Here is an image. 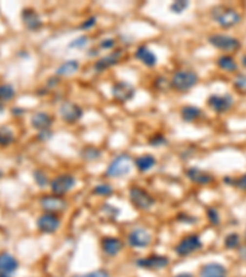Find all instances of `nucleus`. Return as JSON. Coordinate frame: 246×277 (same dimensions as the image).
<instances>
[{
    "mask_svg": "<svg viewBox=\"0 0 246 277\" xmlns=\"http://www.w3.org/2000/svg\"><path fill=\"white\" fill-rule=\"evenodd\" d=\"M217 65L226 73H234L238 70V63L234 59V57L229 56V54L219 57L218 61H217Z\"/></svg>",
    "mask_w": 246,
    "mask_h": 277,
    "instance_id": "nucleus-26",
    "label": "nucleus"
},
{
    "mask_svg": "<svg viewBox=\"0 0 246 277\" xmlns=\"http://www.w3.org/2000/svg\"><path fill=\"white\" fill-rule=\"evenodd\" d=\"M121 57H122V51H121V49L102 57V58H100L99 61H96L95 65H94V67H95V70L100 73L103 72V70L108 69V68L113 67V65H116L118 62H120Z\"/></svg>",
    "mask_w": 246,
    "mask_h": 277,
    "instance_id": "nucleus-18",
    "label": "nucleus"
},
{
    "mask_svg": "<svg viewBox=\"0 0 246 277\" xmlns=\"http://www.w3.org/2000/svg\"><path fill=\"white\" fill-rule=\"evenodd\" d=\"M241 63H243L244 67H246V54L243 57V59H241Z\"/></svg>",
    "mask_w": 246,
    "mask_h": 277,
    "instance_id": "nucleus-47",
    "label": "nucleus"
},
{
    "mask_svg": "<svg viewBox=\"0 0 246 277\" xmlns=\"http://www.w3.org/2000/svg\"><path fill=\"white\" fill-rule=\"evenodd\" d=\"M208 41L213 47L223 52H236L241 47L240 41L238 39L224 34L210 35L208 37Z\"/></svg>",
    "mask_w": 246,
    "mask_h": 277,
    "instance_id": "nucleus-6",
    "label": "nucleus"
},
{
    "mask_svg": "<svg viewBox=\"0 0 246 277\" xmlns=\"http://www.w3.org/2000/svg\"><path fill=\"white\" fill-rule=\"evenodd\" d=\"M19 267V262L13 255L9 253H1L0 254V271L6 275L15 272Z\"/></svg>",
    "mask_w": 246,
    "mask_h": 277,
    "instance_id": "nucleus-22",
    "label": "nucleus"
},
{
    "mask_svg": "<svg viewBox=\"0 0 246 277\" xmlns=\"http://www.w3.org/2000/svg\"><path fill=\"white\" fill-rule=\"evenodd\" d=\"M59 113H61L62 120L64 122L73 125V123H77L82 117L84 112H82V108L78 104L64 101L59 106Z\"/></svg>",
    "mask_w": 246,
    "mask_h": 277,
    "instance_id": "nucleus-11",
    "label": "nucleus"
},
{
    "mask_svg": "<svg viewBox=\"0 0 246 277\" xmlns=\"http://www.w3.org/2000/svg\"><path fill=\"white\" fill-rule=\"evenodd\" d=\"M224 182L228 185H233V186H235L236 189H239V190L241 191H246V174L241 175L239 179H235V180H229V177H226L224 179Z\"/></svg>",
    "mask_w": 246,
    "mask_h": 277,
    "instance_id": "nucleus-33",
    "label": "nucleus"
},
{
    "mask_svg": "<svg viewBox=\"0 0 246 277\" xmlns=\"http://www.w3.org/2000/svg\"><path fill=\"white\" fill-rule=\"evenodd\" d=\"M200 277H228V270L218 262H209L201 269Z\"/></svg>",
    "mask_w": 246,
    "mask_h": 277,
    "instance_id": "nucleus-19",
    "label": "nucleus"
},
{
    "mask_svg": "<svg viewBox=\"0 0 246 277\" xmlns=\"http://www.w3.org/2000/svg\"><path fill=\"white\" fill-rule=\"evenodd\" d=\"M129 201H131L132 206L139 211H148L153 207L155 203L153 196L144 189L138 188V186H132L129 189Z\"/></svg>",
    "mask_w": 246,
    "mask_h": 277,
    "instance_id": "nucleus-4",
    "label": "nucleus"
},
{
    "mask_svg": "<svg viewBox=\"0 0 246 277\" xmlns=\"http://www.w3.org/2000/svg\"><path fill=\"white\" fill-rule=\"evenodd\" d=\"M14 141H15L14 132L11 131L9 127H1V128H0V146H10Z\"/></svg>",
    "mask_w": 246,
    "mask_h": 277,
    "instance_id": "nucleus-27",
    "label": "nucleus"
},
{
    "mask_svg": "<svg viewBox=\"0 0 246 277\" xmlns=\"http://www.w3.org/2000/svg\"><path fill=\"white\" fill-rule=\"evenodd\" d=\"M15 96V90L10 84L0 85V103L1 101H10Z\"/></svg>",
    "mask_w": 246,
    "mask_h": 277,
    "instance_id": "nucleus-30",
    "label": "nucleus"
},
{
    "mask_svg": "<svg viewBox=\"0 0 246 277\" xmlns=\"http://www.w3.org/2000/svg\"><path fill=\"white\" fill-rule=\"evenodd\" d=\"M21 19L25 27L30 31H37L42 27V20L39 14L31 8L23 9L21 13Z\"/></svg>",
    "mask_w": 246,
    "mask_h": 277,
    "instance_id": "nucleus-15",
    "label": "nucleus"
},
{
    "mask_svg": "<svg viewBox=\"0 0 246 277\" xmlns=\"http://www.w3.org/2000/svg\"><path fill=\"white\" fill-rule=\"evenodd\" d=\"M166 143H167L166 137L163 136V134H155V136H153L150 139H149V144L153 147L165 146Z\"/></svg>",
    "mask_w": 246,
    "mask_h": 277,
    "instance_id": "nucleus-38",
    "label": "nucleus"
},
{
    "mask_svg": "<svg viewBox=\"0 0 246 277\" xmlns=\"http://www.w3.org/2000/svg\"><path fill=\"white\" fill-rule=\"evenodd\" d=\"M92 192L98 196H103V197H107V196L112 195L113 193V188L108 184H99L96 185Z\"/></svg>",
    "mask_w": 246,
    "mask_h": 277,
    "instance_id": "nucleus-32",
    "label": "nucleus"
},
{
    "mask_svg": "<svg viewBox=\"0 0 246 277\" xmlns=\"http://www.w3.org/2000/svg\"><path fill=\"white\" fill-rule=\"evenodd\" d=\"M239 256L246 262V246H239Z\"/></svg>",
    "mask_w": 246,
    "mask_h": 277,
    "instance_id": "nucleus-45",
    "label": "nucleus"
},
{
    "mask_svg": "<svg viewBox=\"0 0 246 277\" xmlns=\"http://www.w3.org/2000/svg\"><path fill=\"white\" fill-rule=\"evenodd\" d=\"M134 165L141 172H146L157 165V159L151 154H143L134 160Z\"/></svg>",
    "mask_w": 246,
    "mask_h": 277,
    "instance_id": "nucleus-24",
    "label": "nucleus"
},
{
    "mask_svg": "<svg viewBox=\"0 0 246 277\" xmlns=\"http://www.w3.org/2000/svg\"><path fill=\"white\" fill-rule=\"evenodd\" d=\"M61 227V218L56 213H43L37 219V228L44 234H52Z\"/></svg>",
    "mask_w": 246,
    "mask_h": 277,
    "instance_id": "nucleus-14",
    "label": "nucleus"
},
{
    "mask_svg": "<svg viewBox=\"0 0 246 277\" xmlns=\"http://www.w3.org/2000/svg\"><path fill=\"white\" fill-rule=\"evenodd\" d=\"M82 157L86 162H92V160H96L101 157V151L95 147H86L82 150Z\"/></svg>",
    "mask_w": 246,
    "mask_h": 277,
    "instance_id": "nucleus-29",
    "label": "nucleus"
},
{
    "mask_svg": "<svg viewBox=\"0 0 246 277\" xmlns=\"http://www.w3.org/2000/svg\"><path fill=\"white\" fill-rule=\"evenodd\" d=\"M89 43V37L82 35V36L77 37L75 40H73L69 43V48H77V49H82L87 46Z\"/></svg>",
    "mask_w": 246,
    "mask_h": 277,
    "instance_id": "nucleus-36",
    "label": "nucleus"
},
{
    "mask_svg": "<svg viewBox=\"0 0 246 277\" xmlns=\"http://www.w3.org/2000/svg\"><path fill=\"white\" fill-rule=\"evenodd\" d=\"M3 110H4V106H3V104L0 103V113L3 112Z\"/></svg>",
    "mask_w": 246,
    "mask_h": 277,
    "instance_id": "nucleus-49",
    "label": "nucleus"
},
{
    "mask_svg": "<svg viewBox=\"0 0 246 277\" xmlns=\"http://www.w3.org/2000/svg\"><path fill=\"white\" fill-rule=\"evenodd\" d=\"M203 116L202 110L197 106L193 105H186L181 108V118L184 122L191 123L197 121L198 118H201Z\"/></svg>",
    "mask_w": 246,
    "mask_h": 277,
    "instance_id": "nucleus-23",
    "label": "nucleus"
},
{
    "mask_svg": "<svg viewBox=\"0 0 246 277\" xmlns=\"http://www.w3.org/2000/svg\"><path fill=\"white\" fill-rule=\"evenodd\" d=\"M198 80H200V78H198V74L195 70H177L172 75L170 85H171L172 89L179 92H188L197 85Z\"/></svg>",
    "mask_w": 246,
    "mask_h": 277,
    "instance_id": "nucleus-2",
    "label": "nucleus"
},
{
    "mask_svg": "<svg viewBox=\"0 0 246 277\" xmlns=\"http://www.w3.org/2000/svg\"><path fill=\"white\" fill-rule=\"evenodd\" d=\"M34 177L36 184L39 185V186H41V188H44V186H47V185L49 184L48 176H47V174L43 170H36V171L34 172Z\"/></svg>",
    "mask_w": 246,
    "mask_h": 277,
    "instance_id": "nucleus-35",
    "label": "nucleus"
},
{
    "mask_svg": "<svg viewBox=\"0 0 246 277\" xmlns=\"http://www.w3.org/2000/svg\"><path fill=\"white\" fill-rule=\"evenodd\" d=\"M245 241H246V233H245Z\"/></svg>",
    "mask_w": 246,
    "mask_h": 277,
    "instance_id": "nucleus-50",
    "label": "nucleus"
},
{
    "mask_svg": "<svg viewBox=\"0 0 246 277\" xmlns=\"http://www.w3.org/2000/svg\"><path fill=\"white\" fill-rule=\"evenodd\" d=\"M174 277H193V275L190 274V272H181V274L175 275Z\"/></svg>",
    "mask_w": 246,
    "mask_h": 277,
    "instance_id": "nucleus-46",
    "label": "nucleus"
},
{
    "mask_svg": "<svg viewBox=\"0 0 246 277\" xmlns=\"http://www.w3.org/2000/svg\"><path fill=\"white\" fill-rule=\"evenodd\" d=\"M101 249L108 256H116L123 249V243L116 236H105L101 240Z\"/></svg>",
    "mask_w": 246,
    "mask_h": 277,
    "instance_id": "nucleus-16",
    "label": "nucleus"
},
{
    "mask_svg": "<svg viewBox=\"0 0 246 277\" xmlns=\"http://www.w3.org/2000/svg\"><path fill=\"white\" fill-rule=\"evenodd\" d=\"M111 92H112L113 99L117 103L126 104L133 100V98L136 96V87L131 83L120 80V82H116L112 85V91Z\"/></svg>",
    "mask_w": 246,
    "mask_h": 277,
    "instance_id": "nucleus-7",
    "label": "nucleus"
},
{
    "mask_svg": "<svg viewBox=\"0 0 246 277\" xmlns=\"http://www.w3.org/2000/svg\"><path fill=\"white\" fill-rule=\"evenodd\" d=\"M116 44V41L113 39H105L102 40V41L100 42V48H103V49H112L113 47H115Z\"/></svg>",
    "mask_w": 246,
    "mask_h": 277,
    "instance_id": "nucleus-42",
    "label": "nucleus"
},
{
    "mask_svg": "<svg viewBox=\"0 0 246 277\" xmlns=\"http://www.w3.org/2000/svg\"><path fill=\"white\" fill-rule=\"evenodd\" d=\"M187 8H188V1H184V0H177V1H174V3L170 5V11L176 14V15H179V14L184 13Z\"/></svg>",
    "mask_w": 246,
    "mask_h": 277,
    "instance_id": "nucleus-34",
    "label": "nucleus"
},
{
    "mask_svg": "<svg viewBox=\"0 0 246 277\" xmlns=\"http://www.w3.org/2000/svg\"><path fill=\"white\" fill-rule=\"evenodd\" d=\"M208 107L212 108L215 113H226L231 110L234 106V99L233 96L229 94H223V95H210L207 100Z\"/></svg>",
    "mask_w": 246,
    "mask_h": 277,
    "instance_id": "nucleus-9",
    "label": "nucleus"
},
{
    "mask_svg": "<svg viewBox=\"0 0 246 277\" xmlns=\"http://www.w3.org/2000/svg\"><path fill=\"white\" fill-rule=\"evenodd\" d=\"M73 277H111V275L106 270H96V271L87 272V274L74 275Z\"/></svg>",
    "mask_w": 246,
    "mask_h": 277,
    "instance_id": "nucleus-39",
    "label": "nucleus"
},
{
    "mask_svg": "<svg viewBox=\"0 0 246 277\" xmlns=\"http://www.w3.org/2000/svg\"><path fill=\"white\" fill-rule=\"evenodd\" d=\"M233 86L239 94L246 95V74H244V73L236 74L233 79Z\"/></svg>",
    "mask_w": 246,
    "mask_h": 277,
    "instance_id": "nucleus-28",
    "label": "nucleus"
},
{
    "mask_svg": "<svg viewBox=\"0 0 246 277\" xmlns=\"http://www.w3.org/2000/svg\"><path fill=\"white\" fill-rule=\"evenodd\" d=\"M95 25H96V18H90L87 19L86 21H84L79 27L82 28V30H89V28L94 27Z\"/></svg>",
    "mask_w": 246,
    "mask_h": 277,
    "instance_id": "nucleus-43",
    "label": "nucleus"
},
{
    "mask_svg": "<svg viewBox=\"0 0 246 277\" xmlns=\"http://www.w3.org/2000/svg\"><path fill=\"white\" fill-rule=\"evenodd\" d=\"M52 123H53V118L46 112H36L31 117V125H32V127L40 132L51 128Z\"/></svg>",
    "mask_w": 246,
    "mask_h": 277,
    "instance_id": "nucleus-21",
    "label": "nucleus"
},
{
    "mask_svg": "<svg viewBox=\"0 0 246 277\" xmlns=\"http://www.w3.org/2000/svg\"><path fill=\"white\" fill-rule=\"evenodd\" d=\"M133 169V158L127 153H122L108 164L106 175L110 177H123L128 175Z\"/></svg>",
    "mask_w": 246,
    "mask_h": 277,
    "instance_id": "nucleus-3",
    "label": "nucleus"
},
{
    "mask_svg": "<svg viewBox=\"0 0 246 277\" xmlns=\"http://www.w3.org/2000/svg\"><path fill=\"white\" fill-rule=\"evenodd\" d=\"M177 221L182 222V223H188V224H195L197 222V218L192 217V215H188L186 213H180L177 215Z\"/></svg>",
    "mask_w": 246,
    "mask_h": 277,
    "instance_id": "nucleus-41",
    "label": "nucleus"
},
{
    "mask_svg": "<svg viewBox=\"0 0 246 277\" xmlns=\"http://www.w3.org/2000/svg\"><path fill=\"white\" fill-rule=\"evenodd\" d=\"M79 62L77 59H69V61L62 63L58 68H57V75L59 77H70V75L75 74L79 70Z\"/></svg>",
    "mask_w": 246,
    "mask_h": 277,
    "instance_id": "nucleus-25",
    "label": "nucleus"
},
{
    "mask_svg": "<svg viewBox=\"0 0 246 277\" xmlns=\"http://www.w3.org/2000/svg\"><path fill=\"white\" fill-rule=\"evenodd\" d=\"M186 176L190 181L197 185H208L213 181V176L209 172L201 170L196 167H191L186 170Z\"/></svg>",
    "mask_w": 246,
    "mask_h": 277,
    "instance_id": "nucleus-17",
    "label": "nucleus"
},
{
    "mask_svg": "<svg viewBox=\"0 0 246 277\" xmlns=\"http://www.w3.org/2000/svg\"><path fill=\"white\" fill-rule=\"evenodd\" d=\"M170 264L169 257L165 255H149L146 257H141L136 261V265L139 269L150 270V271H158L163 270Z\"/></svg>",
    "mask_w": 246,
    "mask_h": 277,
    "instance_id": "nucleus-10",
    "label": "nucleus"
},
{
    "mask_svg": "<svg viewBox=\"0 0 246 277\" xmlns=\"http://www.w3.org/2000/svg\"><path fill=\"white\" fill-rule=\"evenodd\" d=\"M129 246L136 249H144L151 243V234L144 228H136L127 235Z\"/></svg>",
    "mask_w": 246,
    "mask_h": 277,
    "instance_id": "nucleus-13",
    "label": "nucleus"
},
{
    "mask_svg": "<svg viewBox=\"0 0 246 277\" xmlns=\"http://www.w3.org/2000/svg\"><path fill=\"white\" fill-rule=\"evenodd\" d=\"M0 277H10V276H9V275H6V274H4V272L0 271Z\"/></svg>",
    "mask_w": 246,
    "mask_h": 277,
    "instance_id": "nucleus-48",
    "label": "nucleus"
},
{
    "mask_svg": "<svg viewBox=\"0 0 246 277\" xmlns=\"http://www.w3.org/2000/svg\"><path fill=\"white\" fill-rule=\"evenodd\" d=\"M77 184V180L70 174H62L54 177L51 181V190L53 195L64 196L67 195Z\"/></svg>",
    "mask_w": 246,
    "mask_h": 277,
    "instance_id": "nucleus-8",
    "label": "nucleus"
},
{
    "mask_svg": "<svg viewBox=\"0 0 246 277\" xmlns=\"http://www.w3.org/2000/svg\"><path fill=\"white\" fill-rule=\"evenodd\" d=\"M213 20L223 28H230L241 22V15L235 9L224 5H217L210 11Z\"/></svg>",
    "mask_w": 246,
    "mask_h": 277,
    "instance_id": "nucleus-1",
    "label": "nucleus"
},
{
    "mask_svg": "<svg viewBox=\"0 0 246 277\" xmlns=\"http://www.w3.org/2000/svg\"><path fill=\"white\" fill-rule=\"evenodd\" d=\"M51 137H52L51 129H46V131L40 132L39 138L41 139V141H47V139H49V138H51Z\"/></svg>",
    "mask_w": 246,
    "mask_h": 277,
    "instance_id": "nucleus-44",
    "label": "nucleus"
},
{
    "mask_svg": "<svg viewBox=\"0 0 246 277\" xmlns=\"http://www.w3.org/2000/svg\"><path fill=\"white\" fill-rule=\"evenodd\" d=\"M207 218L212 226H218L221 223V215L214 207H209L207 210Z\"/></svg>",
    "mask_w": 246,
    "mask_h": 277,
    "instance_id": "nucleus-37",
    "label": "nucleus"
},
{
    "mask_svg": "<svg viewBox=\"0 0 246 277\" xmlns=\"http://www.w3.org/2000/svg\"><path fill=\"white\" fill-rule=\"evenodd\" d=\"M203 243L197 234H190L182 238L175 246V253L179 256H187V255L193 254L197 250L202 249Z\"/></svg>",
    "mask_w": 246,
    "mask_h": 277,
    "instance_id": "nucleus-5",
    "label": "nucleus"
},
{
    "mask_svg": "<svg viewBox=\"0 0 246 277\" xmlns=\"http://www.w3.org/2000/svg\"><path fill=\"white\" fill-rule=\"evenodd\" d=\"M42 210L47 213H59L63 212L68 207V202L62 197L57 195H46L41 197L40 200Z\"/></svg>",
    "mask_w": 246,
    "mask_h": 277,
    "instance_id": "nucleus-12",
    "label": "nucleus"
},
{
    "mask_svg": "<svg viewBox=\"0 0 246 277\" xmlns=\"http://www.w3.org/2000/svg\"><path fill=\"white\" fill-rule=\"evenodd\" d=\"M240 244V236L236 233H230L224 239V246L226 249H236Z\"/></svg>",
    "mask_w": 246,
    "mask_h": 277,
    "instance_id": "nucleus-31",
    "label": "nucleus"
},
{
    "mask_svg": "<svg viewBox=\"0 0 246 277\" xmlns=\"http://www.w3.org/2000/svg\"><path fill=\"white\" fill-rule=\"evenodd\" d=\"M102 211L105 214H107L110 218H113L115 219L116 217L118 215V210L115 207V206H111V205H103L102 206Z\"/></svg>",
    "mask_w": 246,
    "mask_h": 277,
    "instance_id": "nucleus-40",
    "label": "nucleus"
},
{
    "mask_svg": "<svg viewBox=\"0 0 246 277\" xmlns=\"http://www.w3.org/2000/svg\"><path fill=\"white\" fill-rule=\"evenodd\" d=\"M136 58L141 61L144 65L149 68H153L157 65L158 57L150 48L146 46H139L136 51Z\"/></svg>",
    "mask_w": 246,
    "mask_h": 277,
    "instance_id": "nucleus-20",
    "label": "nucleus"
},
{
    "mask_svg": "<svg viewBox=\"0 0 246 277\" xmlns=\"http://www.w3.org/2000/svg\"><path fill=\"white\" fill-rule=\"evenodd\" d=\"M0 176H1V171H0Z\"/></svg>",
    "mask_w": 246,
    "mask_h": 277,
    "instance_id": "nucleus-51",
    "label": "nucleus"
}]
</instances>
